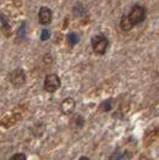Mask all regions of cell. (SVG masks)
I'll list each match as a JSON object with an SVG mask.
<instances>
[{"label": "cell", "instance_id": "cell-1", "mask_svg": "<svg viewBox=\"0 0 159 160\" xmlns=\"http://www.w3.org/2000/svg\"><path fill=\"white\" fill-rule=\"evenodd\" d=\"M92 49L93 52L96 54H104L106 52V48H108V44H109V42H108V38H106L105 36H103V35H97V36H95L92 38Z\"/></svg>", "mask_w": 159, "mask_h": 160}, {"label": "cell", "instance_id": "cell-2", "mask_svg": "<svg viewBox=\"0 0 159 160\" xmlns=\"http://www.w3.org/2000/svg\"><path fill=\"white\" fill-rule=\"evenodd\" d=\"M146 17V10L145 7L140 6V5H135L131 10V12L128 14V18L131 19V22L133 23V25H136L141 23L142 20L145 19Z\"/></svg>", "mask_w": 159, "mask_h": 160}, {"label": "cell", "instance_id": "cell-3", "mask_svg": "<svg viewBox=\"0 0 159 160\" xmlns=\"http://www.w3.org/2000/svg\"><path fill=\"white\" fill-rule=\"evenodd\" d=\"M60 87V79L56 74H49L44 79V90L47 92H55Z\"/></svg>", "mask_w": 159, "mask_h": 160}, {"label": "cell", "instance_id": "cell-4", "mask_svg": "<svg viewBox=\"0 0 159 160\" xmlns=\"http://www.w3.org/2000/svg\"><path fill=\"white\" fill-rule=\"evenodd\" d=\"M10 80H11V82L16 85V86H20V85H23L24 82H25V73H24V71L23 69H14L12 73L10 74Z\"/></svg>", "mask_w": 159, "mask_h": 160}, {"label": "cell", "instance_id": "cell-5", "mask_svg": "<svg viewBox=\"0 0 159 160\" xmlns=\"http://www.w3.org/2000/svg\"><path fill=\"white\" fill-rule=\"evenodd\" d=\"M75 108V102L72 98H66L61 104H60V109H61V112L65 113V115H69L73 112Z\"/></svg>", "mask_w": 159, "mask_h": 160}, {"label": "cell", "instance_id": "cell-6", "mask_svg": "<svg viewBox=\"0 0 159 160\" xmlns=\"http://www.w3.org/2000/svg\"><path fill=\"white\" fill-rule=\"evenodd\" d=\"M38 19L40 23L43 25H47L52 22V11L48 7H42L38 12Z\"/></svg>", "mask_w": 159, "mask_h": 160}, {"label": "cell", "instance_id": "cell-7", "mask_svg": "<svg viewBox=\"0 0 159 160\" xmlns=\"http://www.w3.org/2000/svg\"><path fill=\"white\" fill-rule=\"evenodd\" d=\"M120 27H121V29L123 31H129V30H132L134 25H133V23L131 22V19L128 18V16H123L121 18V22H120Z\"/></svg>", "mask_w": 159, "mask_h": 160}, {"label": "cell", "instance_id": "cell-8", "mask_svg": "<svg viewBox=\"0 0 159 160\" xmlns=\"http://www.w3.org/2000/svg\"><path fill=\"white\" fill-rule=\"evenodd\" d=\"M67 40H68V42H69L71 44H75V43L79 41V36H78L77 33H69L68 37H67Z\"/></svg>", "mask_w": 159, "mask_h": 160}, {"label": "cell", "instance_id": "cell-9", "mask_svg": "<svg viewBox=\"0 0 159 160\" xmlns=\"http://www.w3.org/2000/svg\"><path fill=\"white\" fill-rule=\"evenodd\" d=\"M100 108L104 110V111H109L111 109V100H105L100 104Z\"/></svg>", "mask_w": 159, "mask_h": 160}, {"label": "cell", "instance_id": "cell-10", "mask_svg": "<svg viewBox=\"0 0 159 160\" xmlns=\"http://www.w3.org/2000/svg\"><path fill=\"white\" fill-rule=\"evenodd\" d=\"M10 160H27V157H25V154L23 153H17V154H13Z\"/></svg>", "mask_w": 159, "mask_h": 160}, {"label": "cell", "instance_id": "cell-11", "mask_svg": "<svg viewBox=\"0 0 159 160\" xmlns=\"http://www.w3.org/2000/svg\"><path fill=\"white\" fill-rule=\"evenodd\" d=\"M49 38V31L48 30H43L42 33H41V40L42 41H46Z\"/></svg>", "mask_w": 159, "mask_h": 160}, {"label": "cell", "instance_id": "cell-12", "mask_svg": "<svg viewBox=\"0 0 159 160\" xmlns=\"http://www.w3.org/2000/svg\"><path fill=\"white\" fill-rule=\"evenodd\" d=\"M79 160H90V159H89L87 157H81V158H80Z\"/></svg>", "mask_w": 159, "mask_h": 160}]
</instances>
